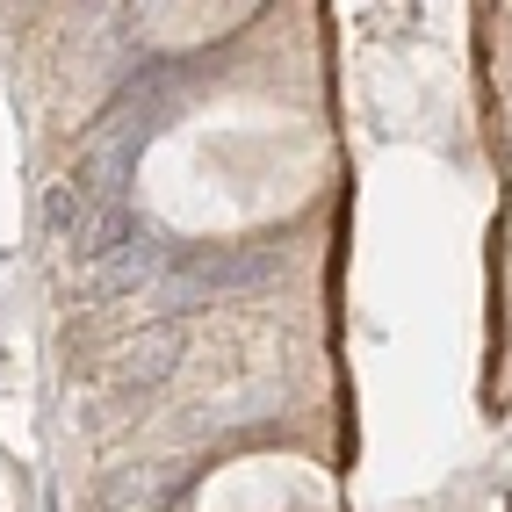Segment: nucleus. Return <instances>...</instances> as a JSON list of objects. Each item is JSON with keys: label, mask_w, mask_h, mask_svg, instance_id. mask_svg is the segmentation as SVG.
I'll return each instance as SVG.
<instances>
[{"label": "nucleus", "mask_w": 512, "mask_h": 512, "mask_svg": "<svg viewBox=\"0 0 512 512\" xmlns=\"http://www.w3.org/2000/svg\"><path fill=\"white\" fill-rule=\"evenodd\" d=\"M159 260H166V253L152 246V231H138L116 260H101V267H94V289H101V296H130V289H145V282L159 275Z\"/></svg>", "instance_id": "f257e3e1"}]
</instances>
